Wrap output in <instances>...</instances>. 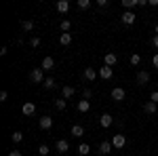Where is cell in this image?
Listing matches in <instances>:
<instances>
[{
  "label": "cell",
  "instance_id": "6da1fadb",
  "mask_svg": "<svg viewBox=\"0 0 158 156\" xmlns=\"http://www.w3.org/2000/svg\"><path fill=\"white\" fill-rule=\"evenodd\" d=\"M47 78H44V70L42 68H34L32 72H30V82H34V84H40V82H44Z\"/></svg>",
  "mask_w": 158,
  "mask_h": 156
},
{
  "label": "cell",
  "instance_id": "7a4b0ae2",
  "mask_svg": "<svg viewBox=\"0 0 158 156\" xmlns=\"http://www.w3.org/2000/svg\"><path fill=\"white\" fill-rule=\"evenodd\" d=\"M135 19H137V15H135L133 11H124V13L120 15V21H122L124 25H133Z\"/></svg>",
  "mask_w": 158,
  "mask_h": 156
},
{
  "label": "cell",
  "instance_id": "3957f363",
  "mask_svg": "<svg viewBox=\"0 0 158 156\" xmlns=\"http://www.w3.org/2000/svg\"><path fill=\"white\" fill-rule=\"evenodd\" d=\"M21 112H23V116H34L36 114V106L32 101H25L23 106H21Z\"/></svg>",
  "mask_w": 158,
  "mask_h": 156
},
{
  "label": "cell",
  "instance_id": "277c9868",
  "mask_svg": "<svg viewBox=\"0 0 158 156\" xmlns=\"http://www.w3.org/2000/svg\"><path fill=\"white\" fill-rule=\"evenodd\" d=\"M112 145H114L116 150L124 148V145H127V137H124V135H114V137H112Z\"/></svg>",
  "mask_w": 158,
  "mask_h": 156
},
{
  "label": "cell",
  "instance_id": "5b68a950",
  "mask_svg": "<svg viewBox=\"0 0 158 156\" xmlns=\"http://www.w3.org/2000/svg\"><path fill=\"white\" fill-rule=\"evenodd\" d=\"M114 76V68H110V65H103V68H99V78H103V80H110Z\"/></svg>",
  "mask_w": 158,
  "mask_h": 156
},
{
  "label": "cell",
  "instance_id": "8992f818",
  "mask_svg": "<svg viewBox=\"0 0 158 156\" xmlns=\"http://www.w3.org/2000/svg\"><path fill=\"white\" fill-rule=\"evenodd\" d=\"M74 93H76V89L70 86V84H63V86H61V97H63V99H72Z\"/></svg>",
  "mask_w": 158,
  "mask_h": 156
},
{
  "label": "cell",
  "instance_id": "52a82bcc",
  "mask_svg": "<svg viewBox=\"0 0 158 156\" xmlns=\"http://www.w3.org/2000/svg\"><path fill=\"white\" fill-rule=\"evenodd\" d=\"M38 127H40L42 131H49L51 127H53V118H51V116H42V118L38 120Z\"/></svg>",
  "mask_w": 158,
  "mask_h": 156
},
{
  "label": "cell",
  "instance_id": "ba28073f",
  "mask_svg": "<svg viewBox=\"0 0 158 156\" xmlns=\"http://www.w3.org/2000/svg\"><path fill=\"white\" fill-rule=\"evenodd\" d=\"M124 97H127L124 89H120V86H114V89H112V99H114V101H122Z\"/></svg>",
  "mask_w": 158,
  "mask_h": 156
},
{
  "label": "cell",
  "instance_id": "9c48e42d",
  "mask_svg": "<svg viewBox=\"0 0 158 156\" xmlns=\"http://www.w3.org/2000/svg\"><path fill=\"white\" fill-rule=\"evenodd\" d=\"M112 122H114V116H112V114H101V116H99V124H101L103 129L112 127Z\"/></svg>",
  "mask_w": 158,
  "mask_h": 156
},
{
  "label": "cell",
  "instance_id": "30bf717a",
  "mask_svg": "<svg viewBox=\"0 0 158 156\" xmlns=\"http://www.w3.org/2000/svg\"><path fill=\"white\" fill-rule=\"evenodd\" d=\"M97 70L95 68H85V72H82V76H85V80H89V82H93L95 78H97Z\"/></svg>",
  "mask_w": 158,
  "mask_h": 156
},
{
  "label": "cell",
  "instance_id": "8fae6325",
  "mask_svg": "<svg viewBox=\"0 0 158 156\" xmlns=\"http://www.w3.org/2000/svg\"><path fill=\"white\" fill-rule=\"evenodd\" d=\"M148 82H150V72L139 70V72H137V84H141V86H143V84H148Z\"/></svg>",
  "mask_w": 158,
  "mask_h": 156
},
{
  "label": "cell",
  "instance_id": "7c38bea8",
  "mask_svg": "<svg viewBox=\"0 0 158 156\" xmlns=\"http://www.w3.org/2000/svg\"><path fill=\"white\" fill-rule=\"evenodd\" d=\"M40 68H42V70H44V72H49V70H53V68H55V59H53V57H49V55H47V57H44V59H42V63H40Z\"/></svg>",
  "mask_w": 158,
  "mask_h": 156
},
{
  "label": "cell",
  "instance_id": "4fadbf2b",
  "mask_svg": "<svg viewBox=\"0 0 158 156\" xmlns=\"http://www.w3.org/2000/svg\"><path fill=\"white\" fill-rule=\"evenodd\" d=\"M112 148H114L112 141H101V144H99V154H101V156L110 154V152H112Z\"/></svg>",
  "mask_w": 158,
  "mask_h": 156
},
{
  "label": "cell",
  "instance_id": "5bb4252c",
  "mask_svg": "<svg viewBox=\"0 0 158 156\" xmlns=\"http://www.w3.org/2000/svg\"><path fill=\"white\" fill-rule=\"evenodd\" d=\"M76 110H78V112H82V114H85V112H89V110H91V101H86V99L78 101V103H76Z\"/></svg>",
  "mask_w": 158,
  "mask_h": 156
},
{
  "label": "cell",
  "instance_id": "9a60e30c",
  "mask_svg": "<svg viewBox=\"0 0 158 156\" xmlns=\"http://www.w3.org/2000/svg\"><path fill=\"white\" fill-rule=\"evenodd\" d=\"M55 6H57V11H59V13H68V11H70V2H68V0H57Z\"/></svg>",
  "mask_w": 158,
  "mask_h": 156
},
{
  "label": "cell",
  "instance_id": "2e32d148",
  "mask_svg": "<svg viewBox=\"0 0 158 156\" xmlns=\"http://www.w3.org/2000/svg\"><path fill=\"white\" fill-rule=\"evenodd\" d=\"M156 110H158V103H154V101H148L146 106H143L146 114H156Z\"/></svg>",
  "mask_w": 158,
  "mask_h": 156
},
{
  "label": "cell",
  "instance_id": "e0dca14e",
  "mask_svg": "<svg viewBox=\"0 0 158 156\" xmlns=\"http://www.w3.org/2000/svg\"><path fill=\"white\" fill-rule=\"evenodd\" d=\"M59 44H61V47L72 44V34H59Z\"/></svg>",
  "mask_w": 158,
  "mask_h": 156
},
{
  "label": "cell",
  "instance_id": "ac0fdd59",
  "mask_svg": "<svg viewBox=\"0 0 158 156\" xmlns=\"http://www.w3.org/2000/svg\"><path fill=\"white\" fill-rule=\"evenodd\" d=\"M103 59H106V65H110V68H112V65H116L118 57H116L114 53H106V57H103Z\"/></svg>",
  "mask_w": 158,
  "mask_h": 156
},
{
  "label": "cell",
  "instance_id": "d6986e66",
  "mask_svg": "<svg viewBox=\"0 0 158 156\" xmlns=\"http://www.w3.org/2000/svg\"><path fill=\"white\" fill-rule=\"evenodd\" d=\"M68 150H70V144H68L65 139H59V141H57V152H61V154H65Z\"/></svg>",
  "mask_w": 158,
  "mask_h": 156
},
{
  "label": "cell",
  "instance_id": "ffe728a7",
  "mask_svg": "<svg viewBox=\"0 0 158 156\" xmlns=\"http://www.w3.org/2000/svg\"><path fill=\"white\" fill-rule=\"evenodd\" d=\"M55 108L59 110V112H63V110L68 108V101H65L63 97H61V99H55Z\"/></svg>",
  "mask_w": 158,
  "mask_h": 156
},
{
  "label": "cell",
  "instance_id": "44dd1931",
  "mask_svg": "<svg viewBox=\"0 0 158 156\" xmlns=\"http://www.w3.org/2000/svg\"><path fill=\"white\" fill-rule=\"evenodd\" d=\"M72 135L74 137H82V135H85V129H82L80 124H74L72 127Z\"/></svg>",
  "mask_w": 158,
  "mask_h": 156
},
{
  "label": "cell",
  "instance_id": "7402d4cb",
  "mask_svg": "<svg viewBox=\"0 0 158 156\" xmlns=\"http://www.w3.org/2000/svg\"><path fill=\"white\" fill-rule=\"evenodd\" d=\"M70 30H72V23L68 19H63L61 21V34H70Z\"/></svg>",
  "mask_w": 158,
  "mask_h": 156
},
{
  "label": "cell",
  "instance_id": "603a6c76",
  "mask_svg": "<svg viewBox=\"0 0 158 156\" xmlns=\"http://www.w3.org/2000/svg\"><path fill=\"white\" fill-rule=\"evenodd\" d=\"M89 152H91V145H89V144H80V145H78V154H80V156H86Z\"/></svg>",
  "mask_w": 158,
  "mask_h": 156
},
{
  "label": "cell",
  "instance_id": "cb8c5ba5",
  "mask_svg": "<svg viewBox=\"0 0 158 156\" xmlns=\"http://www.w3.org/2000/svg\"><path fill=\"white\" fill-rule=\"evenodd\" d=\"M122 6H124L127 11H131L133 6H137V0H122Z\"/></svg>",
  "mask_w": 158,
  "mask_h": 156
},
{
  "label": "cell",
  "instance_id": "d4e9b609",
  "mask_svg": "<svg viewBox=\"0 0 158 156\" xmlns=\"http://www.w3.org/2000/svg\"><path fill=\"white\" fill-rule=\"evenodd\" d=\"M11 137H13V141H15V144H21V141H23V133H21V131H15Z\"/></svg>",
  "mask_w": 158,
  "mask_h": 156
},
{
  "label": "cell",
  "instance_id": "484cf974",
  "mask_svg": "<svg viewBox=\"0 0 158 156\" xmlns=\"http://www.w3.org/2000/svg\"><path fill=\"white\" fill-rule=\"evenodd\" d=\"M78 9H80V11L91 9V0H78Z\"/></svg>",
  "mask_w": 158,
  "mask_h": 156
},
{
  "label": "cell",
  "instance_id": "4316f807",
  "mask_svg": "<svg viewBox=\"0 0 158 156\" xmlns=\"http://www.w3.org/2000/svg\"><path fill=\"white\" fill-rule=\"evenodd\" d=\"M21 27H23L25 32H32V30H34V21H32V19H30V21H21Z\"/></svg>",
  "mask_w": 158,
  "mask_h": 156
},
{
  "label": "cell",
  "instance_id": "83f0119b",
  "mask_svg": "<svg viewBox=\"0 0 158 156\" xmlns=\"http://www.w3.org/2000/svg\"><path fill=\"white\" fill-rule=\"evenodd\" d=\"M49 152H51V150H49V145H44V144H42V145H38V154H40V156H49Z\"/></svg>",
  "mask_w": 158,
  "mask_h": 156
},
{
  "label": "cell",
  "instance_id": "f1b7e54d",
  "mask_svg": "<svg viewBox=\"0 0 158 156\" xmlns=\"http://www.w3.org/2000/svg\"><path fill=\"white\" fill-rule=\"evenodd\" d=\"M139 63H141V55L133 53V55H131V65H139Z\"/></svg>",
  "mask_w": 158,
  "mask_h": 156
},
{
  "label": "cell",
  "instance_id": "f546056e",
  "mask_svg": "<svg viewBox=\"0 0 158 156\" xmlns=\"http://www.w3.org/2000/svg\"><path fill=\"white\" fill-rule=\"evenodd\" d=\"M42 84H44L47 89H55V78H51V76H49V78H47V80H44Z\"/></svg>",
  "mask_w": 158,
  "mask_h": 156
},
{
  "label": "cell",
  "instance_id": "4dcf8cb0",
  "mask_svg": "<svg viewBox=\"0 0 158 156\" xmlns=\"http://www.w3.org/2000/svg\"><path fill=\"white\" fill-rule=\"evenodd\" d=\"M82 97H85L86 101H89V99L93 97V91H91V89H85V91H82Z\"/></svg>",
  "mask_w": 158,
  "mask_h": 156
},
{
  "label": "cell",
  "instance_id": "1f68e13d",
  "mask_svg": "<svg viewBox=\"0 0 158 156\" xmlns=\"http://www.w3.org/2000/svg\"><path fill=\"white\" fill-rule=\"evenodd\" d=\"M150 101L158 103V91H152V95H150Z\"/></svg>",
  "mask_w": 158,
  "mask_h": 156
},
{
  "label": "cell",
  "instance_id": "d6a6232c",
  "mask_svg": "<svg viewBox=\"0 0 158 156\" xmlns=\"http://www.w3.org/2000/svg\"><path fill=\"white\" fill-rule=\"evenodd\" d=\"M108 4H110L108 0H97V6H99V9H106Z\"/></svg>",
  "mask_w": 158,
  "mask_h": 156
},
{
  "label": "cell",
  "instance_id": "836d02e7",
  "mask_svg": "<svg viewBox=\"0 0 158 156\" xmlns=\"http://www.w3.org/2000/svg\"><path fill=\"white\" fill-rule=\"evenodd\" d=\"M30 44H32V47H40V38H32V40H30Z\"/></svg>",
  "mask_w": 158,
  "mask_h": 156
},
{
  "label": "cell",
  "instance_id": "e575fe53",
  "mask_svg": "<svg viewBox=\"0 0 158 156\" xmlns=\"http://www.w3.org/2000/svg\"><path fill=\"white\" fill-rule=\"evenodd\" d=\"M6 99H9V93H6V91H2V93H0V101H6Z\"/></svg>",
  "mask_w": 158,
  "mask_h": 156
},
{
  "label": "cell",
  "instance_id": "d590c367",
  "mask_svg": "<svg viewBox=\"0 0 158 156\" xmlns=\"http://www.w3.org/2000/svg\"><path fill=\"white\" fill-rule=\"evenodd\" d=\"M152 47L158 48V36H156V34H154V38H152Z\"/></svg>",
  "mask_w": 158,
  "mask_h": 156
},
{
  "label": "cell",
  "instance_id": "8d00e7d4",
  "mask_svg": "<svg viewBox=\"0 0 158 156\" xmlns=\"http://www.w3.org/2000/svg\"><path fill=\"white\" fill-rule=\"evenodd\" d=\"M152 63H154V68H156V70H158V53H156V55H154V57H152Z\"/></svg>",
  "mask_w": 158,
  "mask_h": 156
},
{
  "label": "cell",
  "instance_id": "74e56055",
  "mask_svg": "<svg viewBox=\"0 0 158 156\" xmlns=\"http://www.w3.org/2000/svg\"><path fill=\"white\" fill-rule=\"evenodd\" d=\"M146 4H150L148 0H137V6H146Z\"/></svg>",
  "mask_w": 158,
  "mask_h": 156
},
{
  "label": "cell",
  "instance_id": "f35d334b",
  "mask_svg": "<svg viewBox=\"0 0 158 156\" xmlns=\"http://www.w3.org/2000/svg\"><path fill=\"white\" fill-rule=\"evenodd\" d=\"M9 156H21V152L19 150H13V152H9Z\"/></svg>",
  "mask_w": 158,
  "mask_h": 156
},
{
  "label": "cell",
  "instance_id": "ab89813d",
  "mask_svg": "<svg viewBox=\"0 0 158 156\" xmlns=\"http://www.w3.org/2000/svg\"><path fill=\"white\" fill-rule=\"evenodd\" d=\"M150 6H158V0H150Z\"/></svg>",
  "mask_w": 158,
  "mask_h": 156
},
{
  "label": "cell",
  "instance_id": "60d3db41",
  "mask_svg": "<svg viewBox=\"0 0 158 156\" xmlns=\"http://www.w3.org/2000/svg\"><path fill=\"white\" fill-rule=\"evenodd\" d=\"M156 36H158V23H156Z\"/></svg>",
  "mask_w": 158,
  "mask_h": 156
}]
</instances>
